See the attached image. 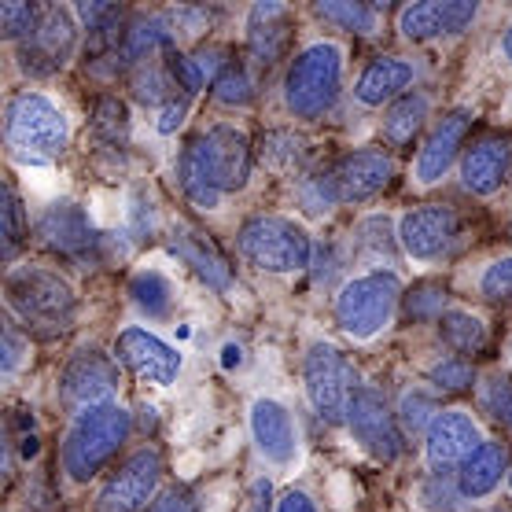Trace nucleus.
I'll return each instance as SVG.
<instances>
[{
    "label": "nucleus",
    "instance_id": "nucleus-41",
    "mask_svg": "<svg viewBox=\"0 0 512 512\" xmlns=\"http://www.w3.org/2000/svg\"><path fill=\"white\" fill-rule=\"evenodd\" d=\"M420 498H424V505L435 512H457L454 501H465L461 498V490H457V483H450V479H443V476L428 479V483L420 487Z\"/></svg>",
    "mask_w": 512,
    "mask_h": 512
},
{
    "label": "nucleus",
    "instance_id": "nucleus-19",
    "mask_svg": "<svg viewBox=\"0 0 512 512\" xmlns=\"http://www.w3.org/2000/svg\"><path fill=\"white\" fill-rule=\"evenodd\" d=\"M37 236H41V244L59 251V255L67 258H96L100 251V233H96V225L89 222V214H85L78 203H52V207L41 214V222H37Z\"/></svg>",
    "mask_w": 512,
    "mask_h": 512
},
{
    "label": "nucleus",
    "instance_id": "nucleus-22",
    "mask_svg": "<svg viewBox=\"0 0 512 512\" xmlns=\"http://www.w3.org/2000/svg\"><path fill=\"white\" fill-rule=\"evenodd\" d=\"M512 170V148L505 137H479L461 155V185L472 196H494Z\"/></svg>",
    "mask_w": 512,
    "mask_h": 512
},
{
    "label": "nucleus",
    "instance_id": "nucleus-2",
    "mask_svg": "<svg viewBox=\"0 0 512 512\" xmlns=\"http://www.w3.org/2000/svg\"><path fill=\"white\" fill-rule=\"evenodd\" d=\"M4 299L12 314L41 339H56L74 328L78 317V299L67 280L41 266H19L4 280Z\"/></svg>",
    "mask_w": 512,
    "mask_h": 512
},
{
    "label": "nucleus",
    "instance_id": "nucleus-32",
    "mask_svg": "<svg viewBox=\"0 0 512 512\" xmlns=\"http://www.w3.org/2000/svg\"><path fill=\"white\" fill-rule=\"evenodd\" d=\"M210 96H214L218 104H225V107H247L251 100H255V78H251V70L233 59V63H229V67L214 78V85H210Z\"/></svg>",
    "mask_w": 512,
    "mask_h": 512
},
{
    "label": "nucleus",
    "instance_id": "nucleus-4",
    "mask_svg": "<svg viewBox=\"0 0 512 512\" xmlns=\"http://www.w3.org/2000/svg\"><path fill=\"white\" fill-rule=\"evenodd\" d=\"M343 93V48L336 41H314L291 59L284 78V107L303 122H317L336 107Z\"/></svg>",
    "mask_w": 512,
    "mask_h": 512
},
{
    "label": "nucleus",
    "instance_id": "nucleus-14",
    "mask_svg": "<svg viewBox=\"0 0 512 512\" xmlns=\"http://www.w3.org/2000/svg\"><path fill=\"white\" fill-rule=\"evenodd\" d=\"M476 15V0H417L398 12V34L424 45V41L465 34L468 26L476 23Z\"/></svg>",
    "mask_w": 512,
    "mask_h": 512
},
{
    "label": "nucleus",
    "instance_id": "nucleus-9",
    "mask_svg": "<svg viewBox=\"0 0 512 512\" xmlns=\"http://www.w3.org/2000/svg\"><path fill=\"white\" fill-rule=\"evenodd\" d=\"M347 428L354 435V443L373 454L376 461H398L402 450H406V435H402V424H398V413L387 406L384 391L376 387H358V395L347 409Z\"/></svg>",
    "mask_w": 512,
    "mask_h": 512
},
{
    "label": "nucleus",
    "instance_id": "nucleus-10",
    "mask_svg": "<svg viewBox=\"0 0 512 512\" xmlns=\"http://www.w3.org/2000/svg\"><path fill=\"white\" fill-rule=\"evenodd\" d=\"M163 479V457L152 446H140L107 476V483L96 494V512H144L159 494Z\"/></svg>",
    "mask_w": 512,
    "mask_h": 512
},
{
    "label": "nucleus",
    "instance_id": "nucleus-39",
    "mask_svg": "<svg viewBox=\"0 0 512 512\" xmlns=\"http://www.w3.org/2000/svg\"><path fill=\"white\" fill-rule=\"evenodd\" d=\"M41 23V8L37 4H19V0H8L0 4V34L8 41H26L34 34V26Z\"/></svg>",
    "mask_w": 512,
    "mask_h": 512
},
{
    "label": "nucleus",
    "instance_id": "nucleus-21",
    "mask_svg": "<svg viewBox=\"0 0 512 512\" xmlns=\"http://www.w3.org/2000/svg\"><path fill=\"white\" fill-rule=\"evenodd\" d=\"M295 12L277 0H262L247 12V52L255 56L258 67H273L288 56Z\"/></svg>",
    "mask_w": 512,
    "mask_h": 512
},
{
    "label": "nucleus",
    "instance_id": "nucleus-42",
    "mask_svg": "<svg viewBox=\"0 0 512 512\" xmlns=\"http://www.w3.org/2000/svg\"><path fill=\"white\" fill-rule=\"evenodd\" d=\"M144 512H196V498L185 487H170L148 505Z\"/></svg>",
    "mask_w": 512,
    "mask_h": 512
},
{
    "label": "nucleus",
    "instance_id": "nucleus-37",
    "mask_svg": "<svg viewBox=\"0 0 512 512\" xmlns=\"http://www.w3.org/2000/svg\"><path fill=\"white\" fill-rule=\"evenodd\" d=\"M428 380L439 387V391H472V387H476V369H472L468 358L450 354V358H439L431 365Z\"/></svg>",
    "mask_w": 512,
    "mask_h": 512
},
{
    "label": "nucleus",
    "instance_id": "nucleus-31",
    "mask_svg": "<svg viewBox=\"0 0 512 512\" xmlns=\"http://www.w3.org/2000/svg\"><path fill=\"white\" fill-rule=\"evenodd\" d=\"M258 155H262V163L269 170H277V174H288L295 166L303 163V140L288 133V129H269L262 144H258Z\"/></svg>",
    "mask_w": 512,
    "mask_h": 512
},
{
    "label": "nucleus",
    "instance_id": "nucleus-24",
    "mask_svg": "<svg viewBox=\"0 0 512 512\" xmlns=\"http://www.w3.org/2000/svg\"><path fill=\"white\" fill-rule=\"evenodd\" d=\"M509 472H512L509 446L490 443L487 439L476 454L468 457L465 465L457 468L454 483H457V490H461V498L465 501H483L501 487V479H509Z\"/></svg>",
    "mask_w": 512,
    "mask_h": 512
},
{
    "label": "nucleus",
    "instance_id": "nucleus-1",
    "mask_svg": "<svg viewBox=\"0 0 512 512\" xmlns=\"http://www.w3.org/2000/svg\"><path fill=\"white\" fill-rule=\"evenodd\" d=\"M255 152L244 129L218 122L207 133H199L181 155V188L185 199L199 210H214L222 196L244 192L251 181Z\"/></svg>",
    "mask_w": 512,
    "mask_h": 512
},
{
    "label": "nucleus",
    "instance_id": "nucleus-28",
    "mask_svg": "<svg viewBox=\"0 0 512 512\" xmlns=\"http://www.w3.org/2000/svg\"><path fill=\"white\" fill-rule=\"evenodd\" d=\"M314 12L336 30H350V34L369 37L380 30V8L365 4V0H321V4H314Z\"/></svg>",
    "mask_w": 512,
    "mask_h": 512
},
{
    "label": "nucleus",
    "instance_id": "nucleus-18",
    "mask_svg": "<svg viewBox=\"0 0 512 512\" xmlns=\"http://www.w3.org/2000/svg\"><path fill=\"white\" fill-rule=\"evenodd\" d=\"M328 177L336 185L339 203H365L384 192L387 181L395 177V163L380 148H361V152H347L328 166Z\"/></svg>",
    "mask_w": 512,
    "mask_h": 512
},
{
    "label": "nucleus",
    "instance_id": "nucleus-38",
    "mask_svg": "<svg viewBox=\"0 0 512 512\" xmlns=\"http://www.w3.org/2000/svg\"><path fill=\"white\" fill-rule=\"evenodd\" d=\"M299 207L306 210V214H314V218H325V214H332L336 207H343L336 196V185H332V177L325 174H314L306 177L303 185H299Z\"/></svg>",
    "mask_w": 512,
    "mask_h": 512
},
{
    "label": "nucleus",
    "instance_id": "nucleus-3",
    "mask_svg": "<svg viewBox=\"0 0 512 512\" xmlns=\"http://www.w3.org/2000/svg\"><path fill=\"white\" fill-rule=\"evenodd\" d=\"M129 431H133V417L118 402L78 409L67 428V439H63V472L74 483L96 479L126 446Z\"/></svg>",
    "mask_w": 512,
    "mask_h": 512
},
{
    "label": "nucleus",
    "instance_id": "nucleus-12",
    "mask_svg": "<svg viewBox=\"0 0 512 512\" xmlns=\"http://www.w3.org/2000/svg\"><path fill=\"white\" fill-rule=\"evenodd\" d=\"M78 45V23H74V12L67 8H41V23L34 26V34L19 45V67L34 78H48L56 74L63 63L70 59Z\"/></svg>",
    "mask_w": 512,
    "mask_h": 512
},
{
    "label": "nucleus",
    "instance_id": "nucleus-47",
    "mask_svg": "<svg viewBox=\"0 0 512 512\" xmlns=\"http://www.w3.org/2000/svg\"><path fill=\"white\" fill-rule=\"evenodd\" d=\"M501 56H505L512 63V26L505 30V37H501Z\"/></svg>",
    "mask_w": 512,
    "mask_h": 512
},
{
    "label": "nucleus",
    "instance_id": "nucleus-8",
    "mask_svg": "<svg viewBox=\"0 0 512 512\" xmlns=\"http://www.w3.org/2000/svg\"><path fill=\"white\" fill-rule=\"evenodd\" d=\"M303 387L317 417L347 420V409L358 395V369L354 361L332 343H314L303 361Z\"/></svg>",
    "mask_w": 512,
    "mask_h": 512
},
{
    "label": "nucleus",
    "instance_id": "nucleus-34",
    "mask_svg": "<svg viewBox=\"0 0 512 512\" xmlns=\"http://www.w3.org/2000/svg\"><path fill=\"white\" fill-rule=\"evenodd\" d=\"M0 236H4V262H12L19 251H23L26 236H30V225H26V210L23 199L15 196V188H4V207H0Z\"/></svg>",
    "mask_w": 512,
    "mask_h": 512
},
{
    "label": "nucleus",
    "instance_id": "nucleus-6",
    "mask_svg": "<svg viewBox=\"0 0 512 512\" xmlns=\"http://www.w3.org/2000/svg\"><path fill=\"white\" fill-rule=\"evenodd\" d=\"M240 255L262 273H303L314 258V240L295 218L284 214H255L240 225L236 236Z\"/></svg>",
    "mask_w": 512,
    "mask_h": 512
},
{
    "label": "nucleus",
    "instance_id": "nucleus-45",
    "mask_svg": "<svg viewBox=\"0 0 512 512\" xmlns=\"http://www.w3.org/2000/svg\"><path fill=\"white\" fill-rule=\"evenodd\" d=\"M273 512H321V509H317V501L306 490H284Z\"/></svg>",
    "mask_w": 512,
    "mask_h": 512
},
{
    "label": "nucleus",
    "instance_id": "nucleus-36",
    "mask_svg": "<svg viewBox=\"0 0 512 512\" xmlns=\"http://www.w3.org/2000/svg\"><path fill=\"white\" fill-rule=\"evenodd\" d=\"M435 417H439V406H435V398H431L428 391H420V387L406 391L402 402H398V424H402V431H409V435L428 431Z\"/></svg>",
    "mask_w": 512,
    "mask_h": 512
},
{
    "label": "nucleus",
    "instance_id": "nucleus-44",
    "mask_svg": "<svg viewBox=\"0 0 512 512\" xmlns=\"http://www.w3.org/2000/svg\"><path fill=\"white\" fill-rule=\"evenodd\" d=\"M185 115H188V100H185V96H174V100L159 111V122H155V126H159V133H163V137H170V133H177V126L185 122Z\"/></svg>",
    "mask_w": 512,
    "mask_h": 512
},
{
    "label": "nucleus",
    "instance_id": "nucleus-33",
    "mask_svg": "<svg viewBox=\"0 0 512 512\" xmlns=\"http://www.w3.org/2000/svg\"><path fill=\"white\" fill-rule=\"evenodd\" d=\"M402 314H406V321H413V325H420V321H439V317L446 314V288L435 284V280L417 284L413 291L402 295Z\"/></svg>",
    "mask_w": 512,
    "mask_h": 512
},
{
    "label": "nucleus",
    "instance_id": "nucleus-30",
    "mask_svg": "<svg viewBox=\"0 0 512 512\" xmlns=\"http://www.w3.org/2000/svg\"><path fill=\"white\" fill-rule=\"evenodd\" d=\"M93 133L111 148L129 144V107L118 96H100L93 107Z\"/></svg>",
    "mask_w": 512,
    "mask_h": 512
},
{
    "label": "nucleus",
    "instance_id": "nucleus-23",
    "mask_svg": "<svg viewBox=\"0 0 512 512\" xmlns=\"http://www.w3.org/2000/svg\"><path fill=\"white\" fill-rule=\"evenodd\" d=\"M417 82V67L402 56H376L354 82V100L361 107H384L395 104L398 96L409 93V85Z\"/></svg>",
    "mask_w": 512,
    "mask_h": 512
},
{
    "label": "nucleus",
    "instance_id": "nucleus-5",
    "mask_svg": "<svg viewBox=\"0 0 512 512\" xmlns=\"http://www.w3.org/2000/svg\"><path fill=\"white\" fill-rule=\"evenodd\" d=\"M402 295L406 291H402V277L395 269H365L336 291V325L354 343H369L391 325Z\"/></svg>",
    "mask_w": 512,
    "mask_h": 512
},
{
    "label": "nucleus",
    "instance_id": "nucleus-20",
    "mask_svg": "<svg viewBox=\"0 0 512 512\" xmlns=\"http://www.w3.org/2000/svg\"><path fill=\"white\" fill-rule=\"evenodd\" d=\"M247 424H251V439H255L258 454L266 457L269 465L288 468L299 457V428H295V417H291V409L284 402L255 398L251 413H247Z\"/></svg>",
    "mask_w": 512,
    "mask_h": 512
},
{
    "label": "nucleus",
    "instance_id": "nucleus-11",
    "mask_svg": "<svg viewBox=\"0 0 512 512\" xmlns=\"http://www.w3.org/2000/svg\"><path fill=\"white\" fill-rule=\"evenodd\" d=\"M398 247L402 255L413 262H435L454 247L457 233H461V218L454 207L446 203H424V207L409 210L398 218Z\"/></svg>",
    "mask_w": 512,
    "mask_h": 512
},
{
    "label": "nucleus",
    "instance_id": "nucleus-27",
    "mask_svg": "<svg viewBox=\"0 0 512 512\" xmlns=\"http://www.w3.org/2000/svg\"><path fill=\"white\" fill-rule=\"evenodd\" d=\"M129 299H133L140 314H148L152 321H163L174 310V284L159 269H140L129 280Z\"/></svg>",
    "mask_w": 512,
    "mask_h": 512
},
{
    "label": "nucleus",
    "instance_id": "nucleus-13",
    "mask_svg": "<svg viewBox=\"0 0 512 512\" xmlns=\"http://www.w3.org/2000/svg\"><path fill=\"white\" fill-rule=\"evenodd\" d=\"M115 354L140 384L170 387L177 380V373H181V354L163 336H155V332L140 325H129L118 332Z\"/></svg>",
    "mask_w": 512,
    "mask_h": 512
},
{
    "label": "nucleus",
    "instance_id": "nucleus-48",
    "mask_svg": "<svg viewBox=\"0 0 512 512\" xmlns=\"http://www.w3.org/2000/svg\"><path fill=\"white\" fill-rule=\"evenodd\" d=\"M509 490H512V472H509Z\"/></svg>",
    "mask_w": 512,
    "mask_h": 512
},
{
    "label": "nucleus",
    "instance_id": "nucleus-17",
    "mask_svg": "<svg viewBox=\"0 0 512 512\" xmlns=\"http://www.w3.org/2000/svg\"><path fill=\"white\" fill-rule=\"evenodd\" d=\"M487 443L479 431L476 417L465 409H443L439 417L431 420V428L424 431V461L431 468H461L468 457L476 454L479 446Z\"/></svg>",
    "mask_w": 512,
    "mask_h": 512
},
{
    "label": "nucleus",
    "instance_id": "nucleus-29",
    "mask_svg": "<svg viewBox=\"0 0 512 512\" xmlns=\"http://www.w3.org/2000/svg\"><path fill=\"white\" fill-rule=\"evenodd\" d=\"M439 336H443V343L454 350L457 358L479 354V350L487 347V325L476 314H468V310H446L439 317Z\"/></svg>",
    "mask_w": 512,
    "mask_h": 512
},
{
    "label": "nucleus",
    "instance_id": "nucleus-49",
    "mask_svg": "<svg viewBox=\"0 0 512 512\" xmlns=\"http://www.w3.org/2000/svg\"><path fill=\"white\" fill-rule=\"evenodd\" d=\"M509 354H512V347H509Z\"/></svg>",
    "mask_w": 512,
    "mask_h": 512
},
{
    "label": "nucleus",
    "instance_id": "nucleus-43",
    "mask_svg": "<svg viewBox=\"0 0 512 512\" xmlns=\"http://www.w3.org/2000/svg\"><path fill=\"white\" fill-rule=\"evenodd\" d=\"M23 350H30V343L15 332V325H8V328H4V358H0V369H4V376H15V369L23 365Z\"/></svg>",
    "mask_w": 512,
    "mask_h": 512
},
{
    "label": "nucleus",
    "instance_id": "nucleus-46",
    "mask_svg": "<svg viewBox=\"0 0 512 512\" xmlns=\"http://www.w3.org/2000/svg\"><path fill=\"white\" fill-rule=\"evenodd\" d=\"M273 487H269V479H258L255 483V501H251V509L255 512H269V509H277V505H273Z\"/></svg>",
    "mask_w": 512,
    "mask_h": 512
},
{
    "label": "nucleus",
    "instance_id": "nucleus-15",
    "mask_svg": "<svg viewBox=\"0 0 512 512\" xmlns=\"http://www.w3.org/2000/svg\"><path fill=\"white\" fill-rule=\"evenodd\" d=\"M468 133H472V111H465V107H457V111H450L446 118H439L435 129L428 133V140L420 144L417 159H413V181H417L420 188L439 185V181L450 174V166L457 163V155L465 148Z\"/></svg>",
    "mask_w": 512,
    "mask_h": 512
},
{
    "label": "nucleus",
    "instance_id": "nucleus-7",
    "mask_svg": "<svg viewBox=\"0 0 512 512\" xmlns=\"http://www.w3.org/2000/svg\"><path fill=\"white\" fill-rule=\"evenodd\" d=\"M4 137L19 155L30 159H59L70 144L67 111L45 93H15L4 107Z\"/></svg>",
    "mask_w": 512,
    "mask_h": 512
},
{
    "label": "nucleus",
    "instance_id": "nucleus-25",
    "mask_svg": "<svg viewBox=\"0 0 512 512\" xmlns=\"http://www.w3.org/2000/svg\"><path fill=\"white\" fill-rule=\"evenodd\" d=\"M170 251H174L185 266L196 269V277L203 280L207 288H214V291L233 288V266H229L222 251L214 247V240H207L203 233H196V229H181V233L174 236Z\"/></svg>",
    "mask_w": 512,
    "mask_h": 512
},
{
    "label": "nucleus",
    "instance_id": "nucleus-40",
    "mask_svg": "<svg viewBox=\"0 0 512 512\" xmlns=\"http://www.w3.org/2000/svg\"><path fill=\"white\" fill-rule=\"evenodd\" d=\"M483 406H487L490 417L501 420V424L512 431V376L509 373L490 376L487 384H483Z\"/></svg>",
    "mask_w": 512,
    "mask_h": 512
},
{
    "label": "nucleus",
    "instance_id": "nucleus-26",
    "mask_svg": "<svg viewBox=\"0 0 512 512\" xmlns=\"http://www.w3.org/2000/svg\"><path fill=\"white\" fill-rule=\"evenodd\" d=\"M428 118H431V96L428 93L398 96L395 104L387 107V115H384V137H387V144H395V148L409 144V140L417 137L420 129L428 126Z\"/></svg>",
    "mask_w": 512,
    "mask_h": 512
},
{
    "label": "nucleus",
    "instance_id": "nucleus-35",
    "mask_svg": "<svg viewBox=\"0 0 512 512\" xmlns=\"http://www.w3.org/2000/svg\"><path fill=\"white\" fill-rule=\"evenodd\" d=\"M476 288L487 303L512 306V255H501V258H494L490 266H483Z\"/></svg>",
    "mask_w": 512,
    "mask_h": 512
},
{
    "label": "nucleus",
    "instance_id": "nucleus-16",
    "mask_svg": "<svg viewBox=\"0 0 512 512\" xmlns=\"http://www.w3.org/2000/svg\"><path fill=\"white\" fill-rule=\"evenodd\" d=\"M59 384H63V398H67L70 406H104L118 391V361L107 358L104 350L85 347L67 361Z\"/></svg>",
    "mask_w": 512,
    "mask_h": 512
}]
</instances>
